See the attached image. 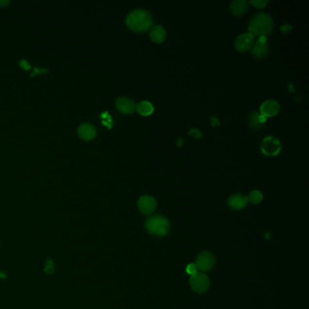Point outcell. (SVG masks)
<instances>
[{
  "mask_svg": "<svg viewBox=\"0 0 309 309\" xmlns=\"http://www.w3.org/2000/svg\"><path fill=\"white\" fill-rule=\"evenodd\" d=\"M78 135L84 141H91L97 135V130L91 124H82L78 127Z\"/></svg>",
  "mask_w": 309,
  "mask_h": 309,
  "instance_id": "13",
  "label": "cell"
},
{
  "mask_svg": "<svg viewBox=\"0 0 309 309\" xmlns=\"http://www.w3.org/2000/svg\"><path fill=\"white\" fill-rule=\"evenodd\" d=\"M9 4V1H7V0H1L0 1V6L1 7H5V6H7Z\"/></svg>",
  "mask_w": 309,
  "mask_h": 309,
  "instance_id": "24",
  "label": "cell"
},
{
  "mask_svg": "<svg viewBox=\"0 0 309 309\" xmlns=\"http://www.w3.org/2000/svg\"><path fill=\"white\" fill-rule=\"evenodd\" d=\"M150 37H151V40L154 43H156V44L163 43L165 41V39H166V30H165V28L163 26H161V25L154 26L153 28H151Z\"/></svg>",
  "mask_w": 309,
  "mask_h": 309,
  "instance_id": "16",
  "label": "cell"
},
{
  "mask_svg": "<svg viewBox=\"0 0 309 309\" xmlns=\"http://www.w3.org/2000/svg\"><path fill=\"white\" fill-rule=\"evenodd\" d=\"M247 199L252 204H259V203H260L262 199H263V195H262V193L260 191L255 190V191H252L251 193H249Z\"/></svg>",
  "mask_w": 309,
  "mask_h": 309,
  "instance_id": "18",
  "label": "cell"
},
{
  "mask_svg": "<svg viewBox=\"0 0 309 309\" xmlns=\"http://www.w3.org/2000/svg\"><path fill=\"white\" fill-rule=\"evenodd\" d=\"M145 228L147 231L154 237H164L170 232V222L162 215H152L148 218L145 222Z\"/></svg>",
  "mask_w": 309,
  "mask_h": 309,
  "instance_id": "3",
  "label": "cell"
},
{
  "mask_svg": "<svg viewBox=\"0 0 309 309\" xmlns=\"http://www.w3.org/2000/svg\"><path fill=\"white\" fill-rule=\"evenodd\" d=\"M153 105L148 101H141L136 104V111L143 116H149L153 113Z\"/></svg>",
  "mask_w": 309,
  "mask_h": 309,
  "instance_id": "17",
  "label": "cell"
},
{
  "mask_svg": "<svg viewBox=\"0 0 309 309\" xmlns=\"http://www.w3.org/2000/svg\"><path fill=\"white\" fill-rule=\"evenodd\" d=\"M190 284L192 289L199 294L206 292L210 287V279L204 273L197 272L191 276Z\"/></svg>",
  "mask_w": 309,
  "mask_h": 309,
  "instance_id": "5",
  "label": "cell"
},
{
  "mask_svg": "<svg viewBox=\"0 0 309 309\" xmlns=\"http://www.w3.org/2000/svg\"><path fill=\"white\" fill-rule=\"evenodd\" d=\"M215 257L211 252L204 251L197 257L195 266L198 268V271L208 272L212 269L215 265Z\"/></svg>",
  "mask_w": 309,
  "mask_h": 309,
  "instance_id": "6",
  "label": "cell"
},
{
  "mask_svg": "<svg viewBox=\"0 0 309 309\" xmlns=\"http://www.w3.org/2000/svg\"><path fill=\"white\" fill-rule=\"evenodd\" d=\"M190 134L193 135V137L198 139V138L201 137V132L199 130H196V129H193L190 131Z\"/></svg>",
  "mask_w": 309,
  "mask_h": 309,
  "instance_id": "23",
  "label": "cell"
},
{
  "mask_svg": "<svg viewBox=\"0 0 309 309\" xmlns=\"http://www.w3.org/2000/svg\"><path fill=\"white\" fill-rule=\"evenodd\" d=\"M45 272L49 275H52L55 273V262L52 259H48L46 260L45 265Z\"/></svg>",
  "mask_w": 309,
  "mask_h": 309,
  "instance_id": "19",
  "label": "cell"
},
{
  "mask_svg": "<svg viewBox=\"0 0 309 309\" xmlns=\"http://www.w3.org/2000/svg\"><path fill=\"white\" fill-rule=\"evenodd\" d=\"M229 9L234 16H241L246 14L248 9V2L247 0H234L229 5Z\"/></svg>",
  "mask_w": 309,
  "mask_h": 309,
  "instance_id": "14",
  "label": "cell"
},
{
  "mask_svg": "<svg viewBox=\"0 0 309 309\" xmlns=\"http://www.w3.org/2000/svg\"><path fill=\"white\" fill-rule=\"evenodd\" d=\"M125 24L130 30L134 32H146L152 28L153 17L150 11L144 8H139L131 11L127 16Z\"/></svg>",
  "mask_w": 309,
  "mask_h": 309,
  "instance_id": "1",
  "label": "cell"
},
{
  "mask_svg": "<svg viewBox=\"0 0 309 309\" xmlns=\"http://www.w3.org/2000/svg\"><path fill=\"white\" fill-rule=\"evenodd\" d=\"M254 44V35L250 33L241 34L235 40V49L241 53L247 52L251 49Z\"/></svg>",
  "mask_w": 309,
  "mask_h": 309,
  "instance_id": "7",
  "label": "cell"
},
{
  "mask_svg": "<svg viewBox=\"0 0 309 309\" xmlns=\"http://www.w3.org/2000/svg\"><path fill=\"white\" fill-rule=\"evenodd\" d=\"M260 150L266 156H276L281 151V143L274 136L265 137L261 143Z\"/></svg>",
  "mask_w": 309,
  "mask_h": 309,
  "instance_id": "4",
  "label": "cell"
},
{
  "mask_svg": "<svg viewBox=\"0 0 309 309\" xmlns=\"http://www.w3.org/2000/svg\"><path fill=\"white\" fill-rule=\"evenodd\" d=\"M20 64L21 65H22V67H24V68L26 69L29 68L28 66V65H29V64H28L26 61H21Z\"/></svg>",
  "mask_w": 309,
  "mask_h": 309,
  "instance_id": "25",
  "label": "cell"
},
{
  "mask_svg": "<svg viewBox=\"0 0 309 309\" xmlns=\"http://www.w3.org/2000/svg\"><path fill=\"white\" fill-rule=\"evenodd\" d=\"M156 199L150 195L142 196L138 200L139 211L145 215H150L156 209Z\"/></svg>",
  "mask_w": 309,
  "mask_h": 309,
  "instance_id": "9",
  "label": "cell"
},
{
  "mask_svg": "<svg viewBox=\"0 0 309 309\" xmlns=\"http://www.w3.org/2000/svg\"><path fill=\"white\" fill-rule=\"evenodd\" d=\"M117 110L124 114H131L136 111V103L129 97H119L115 102Z\"/></svg>",
  "mask_w": 309,
  "mask_h": 309,
  "instance_id": "10",
  "label": "cell"
},
{
  "mask_svg": "<svg viewBox=\"0 0 309 309\" xmlns=\"http://www.w3.org/2000/svg\"><path fill=\"white\" fill-rule=\"evenodd\" d=\"M266 122L267 118L257 112H253L248 116V125L251 129L255 130L261 129L264 126V124H266Z\"/></svg>",
  "mask_w": 309,
  "mask_h": 309,
  "instance_id": "15",
  "label": "cell"
},
{
  "mask_svg": "<svg viewBox=\"0 0 309 309\" xmlns=\"http://www.w3.org/2000/svg\"><path fill=\"white\" fill-rule=\"evenodd\" d=\"M186 272L189 275L193 276L198 272V268L195 266V264H189L186 268Z\"/></svg>",
  "mask_w": 309,
  "mask_h": 309,
  "instance_id": "21",
  "label": "cell"
},
{
  "mask_svg": "<svg viewBox=\"0 0 309 309\" xmlns=\"http://www.w3.org/2000/svg\"><path fill=\"white\" fill-rule=\"evenodd\" d=\"M0 277H1V278H6L7 275H6L4 272H0Z\"/></svg>",
  "mask_w": 309,
  "mask_h": 309,
  "instance_id": "26",
  "label": "cell"
},
{
  "mask_svg": "<svg viewBox=\"0 0 309 309\" xmlns=\"http://www.w3.org/2000/svg\"><path fill=\"white\" fill-rule=\"evenodd\" d=\"M252 55L256 56L257 58H264L268 55L269 52V47H268V38L266 36H260L259 39L255 42L251 48Z\"/></svg>",
  "mask_w": 309,
  "mask_h": 309,
  "instance_id": "8",
  "label": "cell"
},
{
  "mask_svg": "<svg viewBox=\"0 0 309 309\" xmlns=\"http://www.w3.org/2000/svg\"><path fill=\"white\" fill-rule=\"evenodd\" d=\"M280 111V105L276 100L269 99L265 101L260 105V114L263 116L273 117L276 116Z\"/></svg>",
  "mask_w": 309,
  "mask_h": 309,
  "instance_id": "11",
  "label": "cell"
},
{
  "mask_svg": "<svg viewBox=\"0 0 309 309\" xmlns=\"http://www.w3.org/2000/svg\"><path fill=\"white\" fill-rule=\"evenodd\" d=\"M280 30L283 34H287L292 30V27L290 25H284V26H282Z\"/></svg>",
  "mask_w": 309,
  "mask_h": 309,
  "instance_id": "22",
  "label": "cell"
},
{
  "mask_svg": "<svg viewBox=\"0 0 309 309\" xmlns=\"http://www.w3.org/2000/svg\"><path fill=\"white\" fill-rule=\"evenodd\" d=\"M268 0H251L250 4L257 8H264L268 5Z\"/></svg>",
  "mask_w": 309,
  "mask_h": 309,
  "instance_id": "20",
  "label": "cell"
},
{
  "mask_svg": "<svg viewBox=\"0 0 309 309\" xmlns=\"http://www.w3.org/2000/svg\"><path fill=\"white\" fill-rule=\"evenodd\" d=\"M248 203V199L246 195L242 194V193H236L231 195L228 199V205L234 211H241Z\"/></svg>",
  "mask_w": 309,
  "mask_h": 309,
  "instance_id": "12",
  "label": "cell"
},
{
  "mask_svg": "<svg viewBox=\"0 0 309 309\" xmlns=\"http://www.w3.org/2000/svg\"><path fill=\"white\" fill-rule=\"evenodd\" d=\"M274 28V20L270 15L259 13L255 15L248 24V33L258 36H268Z\"/></svg>",
  "mask_w": 309,
  "mask_h": 309,
  "instance_id": "2",
  "label": "cell"
}]
</instances>
